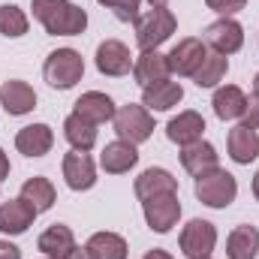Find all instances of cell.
I'll return each instance as SVG.
<instances>
[{
    "mask_svg": "<svg viewBox=\"0 0 259 259\" xmlns=\"http://www.w3.org/2000/svg\"><path fill=\"white\" fill-rule=\"evenodd\" d=\"M33 18L52 36H78L88 27V12L69 0H33Z\"/></svg>",
    "mask_w": 259,
    "mask_h": 259,
    "instance_id": "obj_1",
    "label": "cell"
},
{
    "mask_svg": "<svg viewBox=\"0 0 259 259\" xmlns=\"http://www.w3.org/2000/svg\"><path fill=\"white\" fill-rule=\"evenodd\" d=\"M238 196V181L226 169H211L196 178V199L208 208H229Z\"/></svg>",
    "mask_w": 259,
    "mask_h": 259,
    "instance_id": "obj_2",
    "label": "cell"
},
{
    "mask_svg": "<svg viewBox=\"0 0 259 259\" xmlns=\"http://www.w3.org/2000/svg\"><path fill=\"white\" fill-rule=\"evenodd\" d=\"M42 75H46V81H49L52 88L69 91V88H75V84L81 81V75H84V58H81L75 49H58V52H52V55L46 58Z\"/></svg>",
    "mask_w": 259,
    "mask_h": 259,
    "instance_id": "obj_3",
    "label": "cell"
},
{
    "mask_svg": "<svg viewBox=\"0 0 259 259\" xmlns=\"http://www.w3.org/2000/svg\"><path fill=\"white\" fill-rule=\"evenodd\" d=\"M175 27H178V18L166 6L163 9H148L145 15L136 18V42H139L142 52L157 49V46H163L175 33Z\"/></svg>",
    "mask_w": 259,
    "mask_h": 259,
    "instance_id": "obj_4",
    "label": "cell"
},
{
    "mask_svg": "<svg viewBox=\"0 0 259 259\" xmlns=\"http://www.w3.org/2000/svg\"><path fill=\"white\" fill-rule=\"evenodd\" d=\"M112 121H115L118 139H124L130 145H142L154 133V118H151V112L145 106H133V103L130 106H121Z\"/></svg>",
    "mask_w": 259,
    "mask_h": 259,
    "instance_id": "obj_5",
    "label": "cell"
},
{
    "mask_svg": "<svg viewBox=\"0 0 259 259\" xmlns=\"http://www.w3.org/2000/svg\"><path fill=\"white\" fill-rule=\"evenodd\" d=\"M142 211H145V223L151 226V232H172V226L181 220V202L178 193H163L154 196V199H145L142 202Z\"/></svg>",
    "mask_w": 259,
    "mask_h": 259,
    "instance_id": "obj_6",
    "label": "cell"
},
{
    "mask_svg": "<svg viewBox=\"0 0 259 259\" xmlns=\"http://www.w3.org/2000/svg\"><path fill=\"white\" fill-rule=\"evenodd\" d=\"M178 244H181V253L187 259H208L214 253V244H217V229H214V223L196 217L181 229Z\"/></svg>",
    "mask_w": 259,
    "mask_h": 259,
    "instance_id": "obj_7",
    "label": "cell"
},
{
    "mask_svg": "<svg viewBox=\"0 0 259 259\" xmlns=\"http://www.w3.org/2000/svg\"><path fill=\"white\" fill-rule=\"evenodd\" d=\"M36 208L27 202V199H9V202H3L0 205V232L3 235H21V232H27L30 226H33V220H36Z\"/></svg>",
    "mask_w": 259,
    "mask_h": 259,
    "instance_id": "obj_8",
    "label": "cell"
},
{
    "mask_svg": "<svg viewBox=\"0 0 259 259\" xmlns=\"http://www.w3.org/2000/svg\"><path fill=\"white\" fill-rule=\"evenodd\" d=\"M205 55H208V46H205L202 39H196V36H187V39H181L166 58H169V69H172V72L193 78V72L202 66Z\"/></svg>",
    "mask_w": 259,
    "mask_h": 259,
    "instance_id": "obj_9",
    "label": "cell"
},
{
    "mask_svg": "<svg viewBox=\"0 0 259 259\" xmlns=\"http://www.w3.org/2000/svg\"><path fill=\"white\" fill-rule=\"evenodd\" d=\"M205 42L220 55H235L244 46V27L235 18H220L205 30Z\"/></svg>",
    "mask_w": 259,
    "mask_h": 259,
    "instance_id": "obj_10",
    "label": "cell"
},
{
    "mask_svg": "<svg viewBox=\"0 0 259 259\" xmlns=\"http://www.w3.org/2000/svg\"><path fill=\"white\" fill-rule=\"evenodd\" d=\"M133 55H130V49L124 42H118V39H106V42H100V49H97V69L103 72V75H112V78H118V75H127L130 69H133Z\"/></svg>",
    "mask_w": 259,
    "mask_h": 259,
    "instance_id": "obj_11",
    "label": "cell"
},
{
    "mask_svg": "<svg viewBox=\"0 0 259 259\" xmlns=\"http://www.w3.org/2000/svg\"><path fill=\"white\" fill-rule=\"evenodd\" d=\"M64 178L69 190H91L97 184V166L88 154L69 151L64 154Z\"/></svg>",
    "mask_w": 259,
    "mask_h": 259,
    "instance_id": "obj_12",
    "label": "cell"
},
{
    "mask_svg": "<svg viewBox=\"0 0 259 259\" xmlns=\"http://www.w3.org/2000/svg\"><path fill=\"white\" fill-rule=\"evenodd\" d=\"M115 100L109 97V94H103V91H88V94H81L78 100H75V115L78 118H84V121H91V124H106V121H112L115 118Z\"/></svg>",
    "mask_w": 259,
    "mask_h": 259,
    "instance_id": "obj_13",
    "label": "cell"
},
{
    "mask_svg": "<svg viewBox=\"0 0 259 259\" xmlns=\"http://www.w3.org/2000/svg\"><path fill=\"white\" fill-rule=\"evenodd\" d=\"M181 100H184V88H181L178 81H169V78L142 88V106H145L148 112H169V109H175Z\"/></svg>",
    "mask_w": 259,
    "mask_h": 259,
    "instance_id": "obj_14",
    "label": "cell"
},
{
    "mask_svg": "<svg viewBox=\"0 0 259 259\" xmlns=\"http://www.w3.org/2000/svg\"><path fill=\"white\" fill-rule=\"evenodd\" d=\"M169 58L166 55H160L157 49H148V52H142L139 58H136V64H133V78L142 84V88H148V84H157V81H166L169 78Z\"/></svg>",
    "mask_w": 259,
    "mask_h": 259,
    "instance_id": "obj_15",
    "label": "cell"
},
{
    "mask_svg": "<svg viewBox=\"0 0 259 259\" xmlns=\"http://www.w3.org/2000/svg\"><path fill=\"white\" fill-rule=\"evenodd\" d=\"M55 145V133L49 124H30V127H21L15 136V148L24 154V157H46Z\"/></svg>",
    "mask_w": 259,
    "mask_h": 259,
    "instance_id": "obj_16",
    "label": "cell"
},
{
    "mask_svg": "<svg viewBox=\"0 0 259 259\" xmlns=\"http://www.w3.org/2000/svg\"><path fill=\"white\" fill-rule=\"evenodd\" d=\"M0 103H3V109L9 112V115H27V112H33L36 109V91L27 84V81H18V78H12V81H6L3 88H0Z\"/></svg>",
    "mask_w": 259,
    "mask_h": 259,
    "instance_id": "obj_17",
    "label": "cell"
},
{
    "mask_svg": "<svg viewBox=\"0 0 259 259\" xmlns=\"http://www.w3.org/2000/svg\"><path fill=\"white\" fill-rule=\"evenodd\" d=\"M136 163H139V151H136V145H130L124 139L109 142V145L103 148V154H100V166H103L109 175H124V172H130Z\"/></svg>",
    "mask_w": 259,
    "mask_h": 259,
    "instance_id": "obj_18",
    "label": "cell"
},
{
    "mask_svg": "<svg viewBox=\"0 0 259 259\" xmlns=\"http://www.w3.org/2000/svg\"><path fill=\"white\" fill-rule=\"evenodd\" d=\"M36 247L42 250V256L46 259H66L72 250H75V235H72L69 226L55 223V226H49V229L39 235Z\"/></svg>",
    "mask_w": 259,
    "mask_h": 259,
    "instance_id": "obj_19",
    "label": "cell"
},
{
    "mask_svg": "<svg viewBox=\"0 0 259 259\" xmlns=\"http://www.w3.org/2000/svg\"><path fill=\"white\" fill-rule=\"evenodd\" d=\"M217 163H220V157H217V151H214V145L211 142H190V145H184V151H181V166L199 178V175H205V172H211V169H217Z\"/></svg>",
    "mask_w": 259,
    "mask_h": 259,
    "instance_id": "obj_20",
    "label": "cell"
},
{
    "mask_svg": "<svg viewBox=\"0 0 259 259\" xmlns=\"http://www.w3.org/2000/svg\"><path fill=\"white\" fill-rule=\"evenodd\" d=\"M133 190H136V196L145 202V199H154V196H163V193H178V181L172 178V172L151 166V169H145V172L136 178Z\"/></svg>",
    "mask_w": 259,
    "mask_h": 259,
    "instance_id": "obj_21",
    "label": "cell"
},
{
    "mask_svg": "<svg viewBox=\"0 0 259 259\" xmlns=\"http://www.w3.org/2000/svg\"><path fill=\"white\" fill-rule=\"evenodd\" d=\"M202 133H205V118H202L199 112H181L178 118H172V121L166 124L169 142H175V145H181V148L190 145V142H199Z\"/></svg>",
    "mask_w": 259,
    "mask_h": 259,
    "instance_id": "obj_22",
    "label": "cell"
},
{
    "mask_svg": "<svg viewBox=\"0 0 259 259\" xmlns=\"http://www.w3.org/2000/svg\"><path fill=\"white\" fill-rule=\"evenodd\" d=\"M259 253V229L244 223L235 226L226 238V256L229 259H256Z\"/></svg>",
    "mask_w": 259,
    "mask_h": 259,
    "instance_id": "obj_23",
    "label": "cell"
},
{
    "mask_svg": "<svg viewBox=\"0 0 259 259\" xmlns=\"http://www.w3.org/2000/svg\"><path fill=\"white\" fill-rule=\"evenodd\" d=\"M211 106H214V115H217L220 121H235V118H241V115H244L247 97H244V91H241V88L226 84V88H217V94H214Z\"/></svg>",
    "mask_w": 259,
    "mask_h": 259,
    "instance_id": "obj_24",
    "label": "cell"
},
{
    "mask_svg": "<svg viewBox=\"0 0 259 259\" xmlns=\"http://www.w3.org/2000/svg\"><path fill=\"white\" fill-rule=\"evenodd\" d=\"M229 157L241 166L253 163L259 157V133L256 130H247V127H238L229 130Z\"/></svg>",
    "mask_w": 259,
    "mask_h": 259,
    "instance_id": "obj_25",
    "label": "cell"
},
{
    "mask_svg": "<svg viewBox=\"0 0 259 259\" xmlns=\"http://www.w3.org/2000/svg\"><path fill=\"white\" fill-rule=\"evenodd\" d=\"M84 250L94 259H127L130 247L118 232H94L84 244Z\"/></svg>",
    "mask_w": 259,
    "mask_h": 259,
    "instance_id": "obj_26",
    "label": "cell"
},
{
    "mask_svg": "<svg viewBox=\"0 0 259 259\" xmlns=\"http://www.w3.org/2000/svg\"><path fill=\"white\" fill-rule=\"evenodd\" d=\"M64 136H66V142L72 145V151L88 154V151L97 145V124H91V121H84V118H78V115L72 112L64 121Z\"/></svg>",
    "mask_w": 259,
    "mask_h": 259,
    "instance_id": "obj_27",
    "label": "cell"
},
{
    "mask_svg": "<svg viewBox=\"0 0 259 259\" xmlns=\"http://www.w3.org/2000/svg\"><path fill=\"white\" fill-rule=\"evenodd\" d=\"M21 199H27V202L42 214V211H49V208L55 205L58 190H55V184H52L49 178L36 175V178H27V181L21 184Z\"/></svg>",
    "mask_w": 259,
    "mask_h": 259,
    "instance_id": "obj_28",
    "label": "cell"
},
{
    "mask_svg": "<svg viewBox=\"0 0 259 259\" xmlns=\"http://www.w3.org/2000/svg\"><path fill=\"white\" fill-rule=\"evenodd\" d=\"M226 69H229V58H226V55L208 52L205 61H202V66L193 72V81L199 88H217V81H223Z\"/></svg>",
    "mask_w": 259,
    "mask_h": 259,
    "instance_id": "obj_29",
    "label": "cell"
},
{
    "mask_svg": "<svg viewBox=\"0 0 259 259\" xmlns=\"http://www.w3.org/2000/svg\"><path fill=\"white\" fill-rule=\"evenodd\" d=\"M0 33L9 36V39L24 36V33H27V15H24L18 6L3 3V6H0Z\"/></svg>",
    "mask_w": 259,
    "mask_h": 259,
    "instance_id": "obj_30",
    "label": "cell"
},
{
    "mask_svg": "<svg viewBox=\"0 0 259 259\" xmlns=\"http://www.w3.org/2000/svg\"><path fill=\"white\" fill-rule=\"evenodd\" d=\"M97 3L112 9L121 21H136L139 18V6H142V0H97Z\"/></svg>",
    "mask_w": 259,
    "mask_h": 259,
    "instance_id": "obj_31",
    "label": "cell"
},
{
    "mask_svg": "<svg viewBox=\"0 0 259 259\" xmlns=\"http://www.w3.org/2000/svg\"><path fill=\"white\" fill-rule=\"evenodd\" d=\"M205 6L214 9V12H220L223 18H229V15H235V12H241V9L247 6V0H205Z\"/></svg>",
    "mask_w": 259,
    "mask_h": 259,
    "instance_id": "obj_32",
    "label": "cell"
},
{
    "mask_svg": "<svg viewBox=\"0 0 259 259\" xmlns=\"http://www.w3.org/2000/svg\"><path fill=\"white\" fill-rule=\"evenodd\" d=\"M241 127L247 130H259V97L250 94L247 106H244V115H241Z\"/></svg>",
    "mask_w": 259,
    "mask_h": 259,
    "instance_id": "obj_33",
    "label": "cell"
},
{
    "mask_svg": "<svg viewBox=\"0 0 259 259\" xmlns=\"http://www.w3.org/2000/svg\"><path fill=\"white\" fill-rule=\"evenodd\" d=\"M0 259H21V250L12 241H0Z\"/></svg>",
    "mask_w": 259,
    "mask_h": 259,
    "instance_id": "obj_34",
    "label": "cell"
},
{
    "mask_svg": "<svg viewBox=\"0 0 259 259\" xmlns=\"http://www.w3.org/2000/svg\"><path fill=\"white\" fill-rule=\"evenodd\" d=\"M9 178V157L3 154V148H0V181H6Z\"/></svg>",
    "mask_w": 259,
    "mask_h": 259,
    "instance_id": "obj_35",
    "label": "cell"
},
{
    "mask_svg": "<svg viewBox=\"0 0 259 259\" xmlns=\"http://www.w3.org/2000/svg\"><path fill=\"white\" fill-rule=\"evenodd\" d=\"M142 259H172V253H166V250H160V247H154V250H148Z\"/></svg>",
    "mask_w": 259,
    "mask_h": 259,
    "instance_id": "obj_36",
    "label": "cell"
},
{
    "mask_svg": "<svg viewBox=\"0 0 259 259\" xmlns=\"http://www.w3.org/2000/svg\"><path fill=\"white\" fill-rule=\"evenodd\" d=\"M66 259H94V256H91V253H88L84 247H75V250H72V253H69Z\"/></svg>",
    "mask_w": 259,
    "mask_h": 259,
    "instance_id": "obj_37",
    "label": "cell"
},
{
    "mask_svg": "<svg viewBox=\"0 0 259 259\" xmlns=\"http://www.w3.org/2000/svg\"><path fill=\"white\" fill-rule=\"evenodd\" d=\"M148 3H151V9H163V6H166L169 0H148Z\"/></svg>",
    "mask_w": 259,
    "mask_h": 259,
    "instance_id": "obj_38",
    "label": "cell"
},
{
    "mask_svg": "<svg viewBox=\"0 0 259 259\" xmlns=\"http://www.w3.org/2000/svg\"><path fill=\"white\" fill-rule=\"evenodd\" d=\"M253 196H256V199H259V172H256V175H253Z\"/></svg>",
    "mask_w": 259,
    "mask_h": 259,
    "instance_id": "obj_39",
    "label": "cell"
},
{
    "mask_svg": "<svg viewBox=\"0 0 259 259\" xmlns=\"http://www.w3.org/2000/svg\"><path fill=\"white\" fill-rule=\"evenodd\" d=\"M253 94L259 97V72H256V78H253Z\"/></svg>",
    "mask_w": 259,
    "mask_h": 259,
    "instance_id": "obj_40",
    "label": "cell"
},
{
    "mask_svg": "<svg viewBox=\"0 0 259 259\" xmlns=\"http://www.w3.org/2000/svg\"><path fill=\"white\" fill-rule=\"evenodd\" d=\"M208 259H211V256H208Z\"/></svg>",
    "mask_w": 259,
    "mask_h": 259,
    "instance_id": "obj_41",
    "label": "cell"
}]
</instances>
